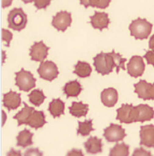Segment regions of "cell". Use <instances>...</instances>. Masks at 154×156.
Masks as SVG:
<instances>
[{
	"label": "cell",
	"instance_id": "obj_35",
	"mask_svg": "<svg viewBox=\"0 0 154 156\" xmlns=\"http://www.w3.org/2000/svg\"><path fill=\"white\" fill-rule=\"evenodd\" d=\"M6 156H22L20 150H16L13 148H12L7 154Z\"/></svg>",
	"mask_w": 154,
	"mask_h": 156
},
{
	"label": "cell",
	"instance_id": "obj_24",
	"mask_svg": "<svg viewBox=\"0 0 154 156\" xmlns=\"http://www.w3.org/2000/svg\"><path fill=\"white\" fill-rule=\"evenodd\" d=\"M73 73L81 78H86L91 76L92 73V68L88 62L78 61L74 66Z\"/></svg>",
	"mask_w": 154,
	"mask_h": 156
},
{
	"label": "cell",
	"instance_id": "obj_3",
	"mask_svg": "<svg viewBox=\"0 0 154 156\" xmlns=\"http://www.w3.org/2000/svg\"><path fill=\"white\" fill-rule=\"evenodd\" d=\"M8 27L14 31H21L27 23V16L22 8H13L7 16Z\"/></svg>",
	"mask_w": 154,
	"mask_h": 156
},
{
	"label": "cell",
	"instance_id": "obj_7",
	"mask_svg": "<svg viewBox=\"0 0 154 156\" xmlns=\"http://www.w3.org/2000/svg\"><path fill=\"white\" fill-rule=\"evenodd\" d=\"M72 23L71 13L66 11H61L52 17L51 25L57 31L65 32Z\"/></svg>",
	"mask_w": 154,
	"mask_h": 156
},
{
	"label": "cell",
	"instance_id": "obj_25",
	"mask_svg": "<svg viewBox=\"0 0 154 156\" xmlns=\"http://www.w3.org/2000/svg\"><path fill=\"white\" fill-rule=\"evenodd\" d=\"M110 2L111 0H80L81 5H83L85 8L91 6L99 9H106Z\"/></svg>",
	"mask_w": 154,
	"mask_h": 156
},
{
	"label": "cell",
	"instance_id": "obj_6",
	"mask_svg": "<svg viewBox=\"0 0 154 156\" xmlns=\"http://www.w3.org/2000/svg\"><path fill=\"white\" fill-rule=\"evenodd\" d=\"M41 79L48 81H52L59 75V72L55 62L51 61H46L41 62L37 69Z\"/></svg>",
	"mask_w": 154,
	"mask_h": 156
},
{
	"label": "cell",
	"instance_id": "obj_27",
	"mask_svg": "<svg viewBox=\"0 0 154 156\" xmlns=\"http://www.w3.org/2000/svg\"><path fill=\"white\" fill-rule=\"evenodd\" d=\"M29 102L35 106H39L43 103L46 96L44 95L43 90L35 89L28 95Z\"/></svg>",
	"mask_w": 154,
	"mask_h": 156
},
{
	"label": "cell",
	"instance_id": "obj_33",
	"mask_svg": "<svg viewBox=\"0 0 154 156\" xmlns=\"http://www.w3.org/2000/svg\"><path fill=\"white\" fill-rule=\"evenodd\" d=\"M144 57L146 59L148 65H152L154 67V51H148L144 55Z\"/></svg>",
	"mask_w": 154,
	"mask_h": 156
},
{
	"label": "cell",
	"instance_id": "obj_10",
	"mask_svg": "<svg viewBox=\"0 0 154 156\" xmlns=\"http://www.w3.org/2000/svg\"><path fill=\"white\" fill-rule=\"evenodd\" d=\"M145 68L144 59L138 55L131 57L129 62L127 64V73L134 78H138L143 75Z\"/></svg>",
	"mask_w": 154,
	"mask_h": 156
},
{
	"label": "cell",
	"instance_id": "obj_29",
	"mask_svg": "<svg viewBox=\"0 0 154 156\" xmlns=\"http://www.w3.org/2000/svg\"><path fill=\"white\" fill-rule=\"evenodd\" d=\"M13 39V34L12 32L7 30L5 29H2V39L3 41L6 42L5 45L6 47H9L11 41Z\"/></svg>",
	"mask_w": 154,
	"mask_h": 156
},
{
	"label": "cell",
	"instance_id": "obj_18",
	"mask_svg": "<svg viewBox=\"0 0 154 156\" xmlns=\"http://www.w3.org/2000/svg\"><path fill=\"white\" fill-rule=\"evenodd\" d=\"M23 105L24 107L23 108L13 116V119L17 120L19 126L22 124L27 125L30 117L31 116L33 112L35 110L34 108L29 106L25 102H23Z\"/></svg>",
	"mask_w": 154,
	"mask_h": 156
},
{
	"label": "cell",
	"instance_id": "obj_31",
	"mask_svg": "<svg viewBox=\"0 0 154 156\" xmlns=\"http://www.w3.org/2000/svg\"><path fill=\"white\" fill-rule=\"evenodd\" d=\"M43 154L39 148H29L25 151L24 156H43Z\"/></svg>",
	"mask_w": 154,
	"mask_h": 156
},
{
	"label": "cell",
	"instance_id": "obj_5",
	"mask_svg": "<svg viewBox=\"0 0 154 156\" xmlns=\"http://www.w3.org/2000/svg\"><path fill=\"white\" fill-rule=\"evenodd\" d=\"M116 112V120H119L121 123L131 124L133 122H136V109L132 105L123 104L121 107L117 109Z\"/></svg>",
	"mask_w": 154,
	"mask_h": 156
},
{
	"label": "cell",
	"instance_id": "obj_20",
	"mask_svg": "<svg viewBox=\"0 0 154 156\" xmlns=\"http://www.w3.org/2000/svg\"><path fill=\"white\" fill-rule=\"evenodd\" d=\"M47 123L45 120V116L43 111L34 110L31 116L30 117L29 122L27 125L29 126L32 128L35 129L42 128L43 126Z\"/></svg>",
	"mask_w": 154,
	"mask_h": 156
},
{
	"label": "cell",
	"instance_id": "obj_23",
	"mask_svg": "<svg viewBox=\"0 0 154 156\" xmlns=\"http://www.w3.org/2000/svg\"><path fill=\"white\" fill-rule=\"evenodd\" d=\"M33 133H31L27 129H24L21 131L17 135V146L22 147H26L33 144L32 138Z\"/></svg>",
	"mask_w": 154,
	"mask_h": 156
},
{
	"label": "cell",
	"instance_id": "obj_13",
	"mask_svg": "<svg viewBox=\"0 0 154 156\" xmlns=\"http://www.w3.org/2000/svg\"><path fill=\"white\" fill-rule=\"evenodd\" d=\"M91 21L90 23L92 27L96 29H99L102 31L104 29H107L110 23V19L108 17V14L105 12H95V14L90 17Z\"/></svg>",
	"mask_w": 154,
	"mask_h": 156
},
{
	"label": "cell",
	"instance_id": "obj_22",
	"mask_svg": "<svg viewBox=\"0 0 154 156\" xmlns=\"http://www.w3.org/2000/svg\"><path fill=\"white\" fill-rule=\"evenodd\" d=\"M69 112L72 116L77 118L84 117L88 112V105L83 104L82 102H73L71 106L69 107Z\"/></svg>",
	"mask_w": 154,
	"mask_h": 156
},
{
	"label": "cell",
	"instance_id": "obj_8",
	"mask_svg": "<svg viewBox=\"0 0 154 156\" xmlns=\"http://www.w3.org/2000/svg\"><path fill=\"white\" fill-rule=\"evenodd\" d=\"M134 92L138 94V98L144 100H154V83H149L145 80H140L134 84Z\"/></svg>",
	"mask_w": 154,
	"mask_h": 156
},
{
	"label": "cell",
	"instance_id": "obj_1",
	"mask_svg": "<svg viewBox=\"0 0 154 156\" xmlns=\"http://www.w3.org/2000/svg\"><path fill=\"white\" fill-rule=\"evenodd\" d=\"M93 60L96 72L102 75H109L113 71L114 68L116 69L117 73L121 69L126 70L124 64L127 59L123 58L120 53H116L114 50L111 53L101 52L94 57Z\"/></svg>",
	"mask_w": 154,
	"mask_h": 156
},
{
	"label": "cell",
	"instance_id": "obj_21",
	"mask_svg": "<svg viewBox=\"0 0 154 156\" xmlns=\"http://www.w3.org/2000/svg\"><path fill=\"white\" fill-rule=\"evenodd\" d=\"M65 102L60 98L52 99L48 106V111L54 118H59L65 114Z\"/></svg>",
	"mask_w": 154,
	"mask_h": 156
},
{
	"label": "cell",
	"instance_id": "obj_32",
	"mask_svg": "<svg viewBox=\"0 0 154 156\" xmlns=\"http://www.w3.org/2000/svg\"><path fill=\"white\" fill-rule=\"evenodd\" d=\"M131 156H153L149 151L145 150L144 148L139 147L135 149Z\"/></svg>",
	"mask_w": 154,
	"mask_h": 156
},
{
	"label": "cell",
	"instance_id": "obj_34",
	"mask_svg": "<svg viewBox=\"0 0 154 156\" xmlns=\"http://www.w3.org/2000/svg\"><path fill=\"white\" fill-rule=\"evenodd\" d=\"M66 156H84L81 150L73 148L67 153Z\"/></svg>",
	"mask_w": 154,
	"mask_h": 156
},
{
	"label": "cell",
	"instance_id": "obj_14",
	"mask_svg": "<svg viewBox=\"0 0 154 156\" xmlns=\"http://www.w3.org/2000/svg\"><path fill=\"white\" fill-rule=\"evenodd\" d=\"M21 103V94L17 93L16 92L10 90L3 94V105L9 111L17 109L20 106Z\"/></svg>",
	"mask_w": 154,
	"mask_h": 156
},
{
	"label": "cell",
	"instance_id": "obj_30",
	"mask_svg": "<svg viewBox=\"0 0 154 156\" xmlns=\"http://www.w3.org/2000/svg\"><path fill=\"white\" fill-rule=\"evenodd\" d=\"M51 0H34V5L38 9H46L51 4Z\"/></svg>",
	"mask_w": 154,
	"mask_h": 156
},
{
	"label": "cell",
	"instance_id": "obj_15",
	"mask_svg": "<svg viewBox=\"0 0 154 156\" xmlns=\"http://www.w3.org/2000/svg\"><path fill=\"white\" fill-rule=\"evenodd\" d=\"M101 101L105 106L109 108L113 107L118 102V94L117 90L114 88L104 89L101 92Z\"/></svg>",
	"mask_w": 154,
	"mask_h": 156
},
{
	"label": "cell",
	"instance_id": "obj_16",
	"mask_svg": "<svg viewBox=\"0 0 154 156\" xmlns=\"http://www.w3.org/2000/svg\"><path fill=\"white\" fill-rule=\"evenodd\" d=\"M137 112L136 122L150 121L154 118V110L148 105H139L136 106Z\"/></svg>",
	"mask_w": 154,
	"mask_h": 156
},
{
	"label": "cell",
	"instance_id": "obj_37",
	"mask_svg": "<svg viewBox=\"0 0 154 156\" xmlns=\"http://www.w3.org/2000/svg\"><path fill=\"white\" fill-rule=\"evenodd\" d=\"M149 48L154 51V34L150 37L149 41Z\"/></svg>",
	"mask_w": 154,
	"mask_h": 156
},
{
	"label": "cell",
	"instance_id": "obj_12",
	"mask_svg": "<svg viewBox=\"0 0 154 156\" xmlns=\"http://www.w3.org/2000/svg\"><path fill=\"white\" fill-rule=\"evenodd\" d=\"M141 146L154 148V125L142 126L140 132Z\"/></svg>",
	"mask_w": 154,
	"mask_h": 156
},
{
	"label": "cell",
	"instance_id": "obj_19",
	"mask_svg": "<svg viewBox=\"0 0 154 156\" xmlns=\"http://www.w3.org/2000/svg\"><path fill=\"white\" fill-rule=\"evenodd\" d=\"M82 90L81 84L77 80L69 82L63 87V92L66 94L67 98L69 97H77Z\"/></svg>",
	"mask_w": 154,
	"mask_h": 156
},
{
	"label": "cell",
	"instance_id": "obj_11",
	"mask_svg": "<svg viewBox=\"0 0 154 156\" xmlns=\"http://www.w3.org/2000/svg\"><path fill=\"white\" fill-rule=\"evenodd\" d=\"M49 47L43 43V41L39 42H35L30 48L29 55L32 61L41 62L44 61L48 55V51Z\"/></svg>",
	"mask_w": 154,
	"mask_h": 156
},
{
	"label": "cell",
	"instance_id": "obj_4",
	"mask_svg": "<svg viewBox=\"0 0 154 156\" xmlns=\"http://www.w3.org/2000/svg\"><path fill=\"white\" fill-rule=\"evenodd\" d=\"M15 79L16 85L21 91L29 92L36 86V79L31 72L25 70L24 69H21L20 71L16 73Z\"/></svg>",
	"mask_w": 154,
	"mask_h": 156
},
{
	"label": "cell",
	"instance_id": "obj_17",
	"mask_svg": "<svg viewBox=\"0 0 154 156\" xmlns=\"http://www.w3.org/2000/svg\"><path fill=\"white\" fill-rule=\"evenodd\" d=\"M86 151L90 154L95 155L102 151V139L96 136H91L84 144Z\"/></svg>",
	"mask_w": 154,
	"mask_h": 156
},
{
	"label": "cell",
	"instance_id": "obj_36",
	"mask_svg": "<svg viewBox=\"0 0 154 156\" xmlns=\"http://www.w3.org/2000/svg\"><path fill=\"white\" fill-rule=\"evenodd\" d=\"M13 0H2V7L5 8V7H9L12 5Z\"/></svg>",
	"mask_w": 154,
	"mask_h": 156
},
{
	"label": "cell",
	"instance_id": "obj_2",
	"mask_svg": "<svg viewBox=\"0 0 154 156\" xmlns=\"http://www.w3.org/2000/svg\"><path fill=\"white\" fill-rule=\"evenodd\" d=\"M153 25L149 23L146 19H138L133 20L129 25L131 36L134 37L136 39L144 40L148 38L152 33Z\"/></svg>",
	"mask_w": 154,
	"mask_h": 156
},
{
	"label": "cell",
	"instance_id": "obj_26",
	"mask_svg": "<svg viewBox=\"0 0 154 156\" xmlns=\"http://www.w3.org/2000/svg\"><path fill=\"white\" fill-rule=\"evenodd\" d=\"M129 148L130 147L128 145L125 143H117L110 149L109 156H128Z\"/></svg>",
	"mask_w": 154,
	"mask_h": 156
},
{
	"label": "cell",
	"instance_id": "obj_9",
	"mask_svg": "<svg viewBox=\"0 0 154 156\" xmlns=\"http://www.w3.org/2000/svg\"><path fill=\"white\" fill-rule=\"evenodd\" d=\"M126 136L125 129L118 124H110L104 130V137L108 142H118L122 141Z\"/></svg>",
	"mask_w": 154,
	"mask_h": 156
},
{
	"label": "cell",
	"instance_id": "obj_38",
	"mask_svg": "<svg viewBox=\"0 0 154 156\" xmlns=\"http://www.w3.org/2000/svg\"><path fill=\"white\" fill-rule=\"evenodd\" d=\"M21 1L23 2L24 3H25V4H27V3H32L33 2H34V0H21Z\"/></svg>",
	"mask_w": 154,
	"mask_h": 156
},
{
	"label": "cell",
	"instance_id": "obj_28",
	"mask_svg": "<svg viewBox=\"0 0 154 156\" xmlns=\"http://www.w3.org/2000/svg\"><path fill=\"white\" fill-rule=\"evenodd\" d=\"M95 130L92 127V120H84V122H78V128L77 134L82 136H88L92 131Z\"/></svg>",
	"mask_w": 154,
	"mask_h": 156
}]
</instances>
